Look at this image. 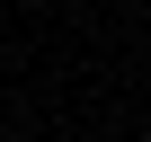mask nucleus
I'll use <instances>...</instances> for the list:
<instances>
[{
    "label": "nucleus",
    "mask_w": 151,
    "mask_h": 142,
    "mask_svg": "<svg viewBox=\"0 0 151 142\" xmlns=\"http://www.w3.org/2000/svg\"><path fill=\"white\" fill-rule=\"evenodd\" d=\"M142 142H151V133H142Z\"/></svg>",
    "instance_id": "1"
}]
</instances>
